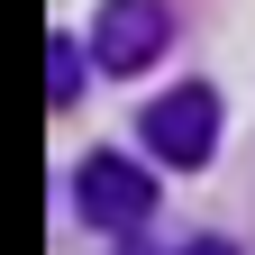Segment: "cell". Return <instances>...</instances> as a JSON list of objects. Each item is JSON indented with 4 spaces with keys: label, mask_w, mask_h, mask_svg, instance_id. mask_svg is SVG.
I'll list each match as a JSON object with an SVG mask.
<instances>
[{
    "label": "cell",
    "mask_w": 255,
    "mask_h": 255,
    "mask_svg": "<svg viewBox=\"0 0 255 255\" xmlns=\"http://www.w3.org/2000/svg\"><path fill=\"white\" fill-rule=\"evenodd\" d=\"M146 146L164 155V164H210V146H219V91L182 82L164 101H146Z\"/></svg>",
    "instance_id": "cell-1"
},
{
    "label": "cell",
    "mask_w": 255,
    "mask_h": 255,
    "mask_svg": "<svg viewBox=\"0 0 255 255\" xmlns=\"http://www.w3.org/2000/svg\"><path fill=\"white\" fill-rule=\"evenodd\" d=\"M173 18L164 0H101V27H91V55H101V73H146L155 55H164Z\"/></svg>",
    "instance_id": "cell-2"
},
{
    "label": "cell",
    "mask_w": 255,
    "mask_h": 255,
    "mask_svg": "<svg viewBox=\"0 0 255 255\" xmlns=\"http://www.w3.org/2000/svg\"><path fill=\"white\" fill-rule=\"evenodd\" d=\"M73 191H82L91 228H146V210H155V182L128 164V155H91V164L73 173Z\"/></svg>",
    "instance_id": "cell-3"
},
{
    "label": "cell",
    "mask_w": 255,
    "mask_h": 255,
    "mask_svg": "<svg viewBox=\"0 0 255 255\" xmlns=\"http://www.w3.org/2000/svg\"><path fill=\"white\" fill-rule=\"evenodd\" d=\"M46 91H55V110H73V101H82V46H73V37H55V46H46Z\"/></svg>",
    "instance_id": "cell-4"
}]
</instances>
